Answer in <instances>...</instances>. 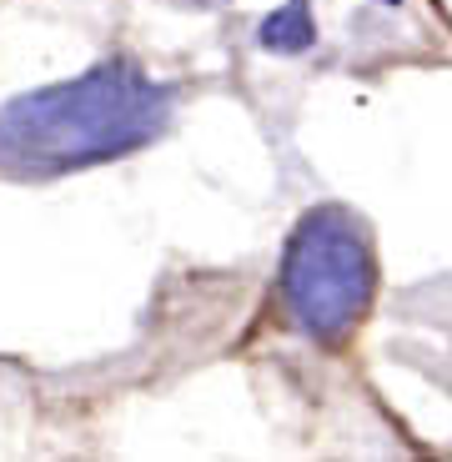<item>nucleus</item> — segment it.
Here are the masks:
<instances>
[{"instance_id": "obj_1", "label": "nucleus", "mask_w": 452, "mask_h": 462, "mask_svg": "<svg viewBox=\"0 0 452 462\" xmlns=\"http://www.w3.org/2000/svg\"><path fill=\"white\" fill-rule=\"evenodd\" d=\"M166 116V86H156L131 60H101L86 76L0 106V171L41 181L116 162L161 136Z\"/></svg>"}, {"instance_id": "obj_2", "label": "nucleus", "mask_w": 452, "mask_h": 462, "mask_svg": "<svg viewBox=\"0 0 452 462\" xmlns=\"http://www.w3.org/2000/svg\"><path fill=\"white\" fill-rule=\"evenodd\" d=\"M377 287L372 236L347 207H312L281 252V297L307 337L342 342Z\"/></svg>"}, {"instance_id": "obj_3", "label": "nucleus", "mask_w": 452, "mask_h": 462, "mask_svg": "<svg viewBox=\"0 0 452 462\" xmlns=\"http://www.w3.org/2000/svg\"><path fill=\"white\" fill-rule=\"evenodd\" d=\"M256 41L277 56H301V51L317 46V21H312V5L307 0H287L281 11H272L256 31Z\"/></svg>"}, {"instance_id": "obj_4", "label": "nucleus", "mask_w": 452, "mask_h": 462, "mask_svg": "<svg viewBox=\"0 0 452 462\" xmlns=\"http://www.w3.org/2000/svg\"><path fill=\"white\" fill-rule=\"evenodd\" d=\"M383 5H397V0H383Z\"/></svg>"}]
</instances>
